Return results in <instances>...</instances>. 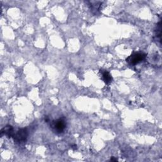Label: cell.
<instances>
[{"label":"cell","mask_w":162,"mask_h":162,"mask_svg":"<svg viewBox=\"0 0 162 162\" xmlns=\"http://www.w3.org/2000/svg\"><path fill=\"white\" fill-rule=\"evenodd\" d=\"M53 131L56 133H62L66 128L67 124L64 118H59L51 122L50 125Z\"/></svg>","instance_id":"6da1fadb"},{"label":"cell","mask_w":162,"mask_h":162,"mask_svg":"<svg viewBox=\"0 0 162 162\" xmlns=\"http://www.w3.org/2000/svg\"><path fill=\"white\" fill-rule=\"evenodd\" d=\"M146 55L143 53H135L131 56H129L126 61L130 64L132 65H135L136 64H139L140 62H143L145 59Z\"/></svg>","instance_id":"7a4b0ae2"},{"label":"cell","mask_w":162,"mask_h":162,"mask_svg":"<svg viewBox=\"0 0 162 162\" xmlns=\"http://www.w3.org/2000/svg\"><path fill=\"white\" fill-rule=\"evenodd\" d=\"M28 137V132L26 129H21L14 134L13 138L15 142L18 143H24Z\"/></svg>","instance_id":"3957f363"},{"label":"cell","mask_w":162,"mask_h":162,"mask_svg":"<svg viewBox=\"0 0 162 162\" xmlns=\"http://www.w3.org/2000/svg\"><path fill=\"white\" fill-rule=\"evenodd\" d=\"M2 135H5L8 136V137H13V135H14V131H13V128L12 126H7L5 127H3L2 130Z\"/></svg>","instance_id":"277c9868"},{"label":"cell","mask_w":162,"mask_h":162,"mask_svg":"<svg viewBox=\"0 0 162 162\" xmlns=\"http://www.w3.org/2000/svg\"><path fill=\"white\" fill-rule=\"evenodd\" d=\"M100 71H101V75H102V79L104 82L107 84H109L110 83H111L112 81V77L110 75V74L107 70H101Z\"/></svg>","instance_id":"5b68a950"},{"label":"cell","mask_w":162,"mask_h":162,"mask_svg":"<svg viewBox=\"0 0 162 162\" xmlns=\"http://www.w3.org/2000/svg\"><path fill=\"white\" fill-rule=\"evenodd\" d=\"M161 21L157 24L156 29L155 30V37H156L157 40H159L160 43H161Z\"/></svg>","instance_id":"8992f818"},{"label":"cell","mask_w":162,"mask_h":162,"mask_svg":"<svg viewBox=\"0 0 162 162\" xmlns=\"http://www.w3.org/2000/svg\"><path fill=\"white\" fill-rule=\"evenodd\" d=\"M111 161H117V158H115L114 157H112V158H111Z\"/></svg>","instance_id":"52a82bcc"}]
</instances>
